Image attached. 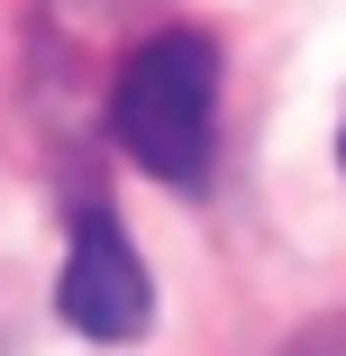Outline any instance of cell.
<instances>
[{"label": "cell", "instance_id": "2", "mask_svg": "<svg viewBox=\"0 0 346 356\" xmlns=\"http://www.w3.org/2000/svg\"><path fill=\"white\" fill-rule=\"evenodd\" d=\"M55 311H64V329H83L101 347H128V338L155 329V274L119 238L110 210L73 220V247H64V274H55Z\"/></svg>", "mask_w": 346, "mask_h": 356}, {"label": "cell", "instance_id": "1", "mask_svg": "<svg viewBox=\"0 0 346 356\" xmlns=\"http://www.w3.org/2000/svg\"><path fill=\"white\" fill-rule=\"evenodd\" d=\"M110 137L137 174L191 192L219 147V46L200 28H155L110 74Z\"/></svg>", "mask_w": 346, "mask_h": 356}, {"label": "cell", "instance_id": "3", "mask_svg": "<svg viewBox=\"0 0 346 356\" xmlns=\"http://www.w3.org/2000/svg\"><path fill=\"white\" fill-rule=\"evenodd\" d=\"M337 165H346V119H337Z\"/></svg>", "mask_w": 346, "mask_h": 356}]
</instances>
